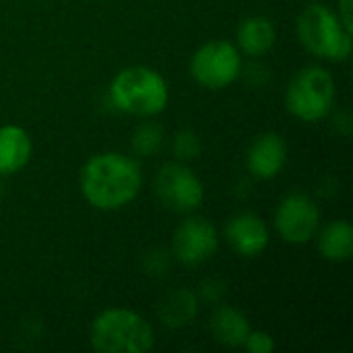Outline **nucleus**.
Returning a JSON list of instances; mask_svg holds the SVG:
<instances>
[{
	"mask_svg": "<svg viewBox=\"0 0 353 353\" xmlns=\"http://www.w3.org/2000/svg\"><path fill=\"white\" fill-rule=\"evenodd\" d=\"M89 341L99 353H147L155 345V331L134 310L108 308L93 319Z\"/></svg>",
	"mask_w": 353,
	"mask_h": 353,
	"instance_id": "obj_3",
	"label": "nucleus"
},
{
	"mask_svg": "<svg viewBox=\"0 0 353 353\" xmlns=\"http://www.w3.org/2000/svg\"><path fill=\"white\" fill-rule=\"evenodd\" d=\"M319 254L331 263H345L353 256V225L347 219H335L321 225L316 236Z\"/></svg>",
	"mask_w": 353,
	"mask_h": 353,
	"instance_id": "obj_15",
	"label": "nucleus"
},
{
	"mask_svg": "<svg viewBox=\"0 0 353 353\" xmlns=\"http://www.w3.org/2000/svg\"><path fill=\"white\" fill-rule=\"evenodd\" d=\"M277 41V29L275 23L265 14H252L246 17L236 31V46L242 54L250 58L267 56Z\"/></svg>",
	"mask_w": 353,
	"mask_h": 353,
	"instance_id": "obj_12",
	"label": "nucleus"
},
{
	"mask_svg": "<svg viewBox=\"0 0 353 353\" xmlns=\"http://www.w3.org/2000/svg\"><path fill=\"white\" fill-rule=\"evenodd\" d=\"M242 347L248 353H271L275 350V339L271 333L261 331V329H250V333L246 335Z\"/></svg>",
	"mask_w": 353,
	"mask_h": 353,
	"instance_id": "obj_19",
	"label": "nucleus"
},
{
	"mask_svg": "<svg viewBox=\"0 0 353 353\" xmlns=\"http://www.w3.org/2000/svg\"><path fill=\"white\" fill-rule=\"evenodd\" d=\"M337 17L345 25V29L353 31V0H337Z\"/></svg>",
	"mask_w": 353,
	"mask_h": 353,
	"instance_id": "obj_21",
	"label": "nucleus"
},
{
	"mask_svg": "<svg viewBox=\"0 0 353 353\" xmlns=\"http://www.w3.org/2000/svg\"><path fill=\"white\" fill-rule=\"evenodd\" d=\"M199 296L196 292L188 290V288H176L172 292H168L165 296H161V300L157 302L155 314L159 319V323L168 329H182L194 323L196 314H199Z\"/></svg>",
	"mask_w": 353,
	"mask_h": 353,
	"instance_id": "obj_13",
	"label": "nucleus"
},
{
	"mask_svg": "<svg viewBox=\"0 0 353 353\" xmlns=\"http://www.w3.org/2000/svg\"><path fill=\"white\" fill-rule=\"evenodd\" d=\"M165 141L163 128L155 122H143L141 126L134 128L130 147L137 157H153L161 151Z\"/></svg>",
	"mask_w": 353,
	"mask_h": 353,
	"instance_id": "obj_17",
	"label": "nucleus"
},
{
	"mask_svg": "<svg viewBox=\"0 0 353 353\" xmlns=\"http://www.w3.org/2000/svg\"><path fill=\"white\" fill-rule=\"evenodd\" d=\"M225 294V283L221 279H205L201 283V290L196 292L199 300H205V302H211V304H217Z\"/></svg>",
	"mask_w": 353,
	"mask_h": 353,
	"instance_id": "obj_20",
	"label": "nucleus"
},
{
	"mask_svg": "<svg viewBox=\"0 0 353 353\" xmlns=\"http://www.w3.org/2000/svg\"><path fill=\"white\" fill-rule=\"evenodd\" d=\"M209 329L217 343L225 347H242L252 327L248 323V316L242 310L228 306V304H219L211 314Z\"/></svg>",
	"mask_w": 353,
	"mask_h": 353,
	"instance_id": "obj_16",
	"label": "nucleus"
},
{
	"mask_svg": "<svg viewBox=\"0 0 353 353\" xmlns=\"http://www.w3.org/2000/svg\"><path fill=\"white\" fill-rule=\"evenodd\" d=\"M190 74L196 85L209 91L225 89L242 74V52L228 39H211L192 54Z\"/></svg>",
	"mask_w": 353,
	"mask_h": 353,
	"instance_id": "obj_6",
	"label": "nucleus"
},
{
	"mask_svg": "<svg viewBox=\"0 0 353 353\" xmlns=\"http://www.w3.org/2000/svg\"><path fill=\"white\" fill-rule=\"evenodd\" d=\"M321 228V209L316 201L304 192L283 196L275 211V230L288 244H308Z\"/></svg>",
	"mask_w": 353,
	"mask_h": 353,
	"instance_id": "obj_8",
	"label": "nucleus"
},
{
	"mask_svg": "<svg viewBox=\"0 0 353 353\" xmlns=\"http://www.w3.org/2000/svg\"><path fill=\"white\" fill-rule=\"evenodd\" d=\"M172 151H174L176 161L190 163V161H194V159L201 155V151H203V141H201V137H199L194 130L184 128V130H180V132L174 137V141H172Z\"/></svg>",
	"mask_w": 353,
	"mask_h": 353,
	"instance_id": "obj_18",
	"label": "nucleus"
},
{
	"mask_svg": "<svg viewBox=\"0 0 353 353\" xmlns=\"http://www.w3.org/2000/svg\"><path fill=\"white\" fill-rule=\"evenodd\" d=\"M0 194H2V186H0Z\"/></svg>",
	"mask_w": 353,
	"mask_h": 353,
	"instance_id": "obj_22",
	"label": "nucleus"
},
{
	"mask_svg": "<svg viewBox=\"0 0 353 353\" xmlns=\"http://www.w3.org/2000/svg\"><path fill=\"white\" fill-rule=\"evenodd\" d=\"M33 153L29 132L17 124L0 126V176H12L21 172Z\"/></svg>",
	"mask_w": 353,
	"mask_h": 353,
	"instance_id": "obj_14",
	"label": "nucleus"
},
{
	"mask_svg": "<svg viewBox=\"0 0 353 353\" xmlns=\"http://www.w3.org/2000/svg\"><path fill=\"white\" fill-rule=\"evenodd\" d=\"M228 246L242 259L261 256L271 242L267 221L256 213H236L228 219L223 230Z\"/></svg>",
	"mask_w": 353,
	"mask_h": 353,
	"instance_id": "obj_10",
	"label": "nucleus"
},
{
	"mask_svg": "<svg viewBox=\"0 0 353 353\" xmlns=\"http://www.w3.org/2000/svg\"><path fill=\"white\" fill-rule=\"evenodd\" d=\"M112 103L137 118H153L170 103V89L165 79L151 66L134 64L122 68L110 85Z\"/></svg>",
	"mask_w": 353,
	"mask_h": 353,
	"instance_id": "obj_2",
	"label": "nucleus"
},
{
	"mask_svg": "<svg viewBox=\"0 0 353 353\" xmlns=\"http://www.w3.org/2000/svg\"><path fill=\"white\" fill-rule=\"evenodd\" d=\"M296 35L302 48L331 62H345L352 56L353 31L345 29L335 10L325 4H308L296 19Z\"/></svg>",
	"mask_w": 353,
	"mask_h": 353,
	"instance_id": "obj_4",
	"label": "nucleus"
},
{
	"mask_svg": "<svg viewBox=\"0 0 353 353\" xmlns=\"http://www.w3.org/2000/svg\"><path fill=\"white\" fill-rule=\"evenodd\" d=\"M219 250V232L205 217L184 219L172 236V254L184 267L209 263Z\"/></svg>",
	"mask_w": 353,
	"mask_h": 353,
	"instance_id": "obj_9",
	"label": "nucleus"
},
{
	"mask_svg": "<svg viewBox=\"0 0 353 353\" xmlns=\"http://www.w3.org/2000/svg\"><path fill=\"white\" fill-rule=\"evenodd\" d=\"M153 190L165 209L180 215L196 211L205 201L203 180L184 161L163 163L153 180Z\"/></svg>",
	"mask_w": 353,
	"mask_h": 353,
	"instance_id": "obj_7",
	"label": "nucleus"
},
{
	"mask_svg": "<svg viewBox=\"0 0 353 353\" xmlns=\"http://www.w3.org/2000/svg\"><path fill=\"white\" fill-rule=\"evenodd\" d=\"M288 163V143L279 132H263L246 151V170L256 180L277 178Z\"/></svg>",
	"mask_w": 353,
	"mask_h": 353,
	"instance_id": "obj_11",
	"label": "nucleus"
},
{
	"mask_svg": "<svg viewBox=\"0 0 353 353\" xmlns=\"http://www.w3.org/2000/svg\"><path fill=\"white\" fill-rule=\"evenodd\" d=\"M83 199L99 211H118L130 205L143 188L141 163L124 153L91 155L79 174Z\"/></svg>",
	"mask_w": 353,
	"mask_h": 353,
	"instance_id": "obj_1",
	"label": "nucleus"
},
{
	"mask_svg": "<svg viewBox=\"0 0 353 353\" xmlns=\"http://www.w3.org/2000/svg\"><path fill=\"white\" fill-rule=\"evenodd\" d=\"M335 93V79L327 68L306 66L290 81L285 91V108L302 122H319L331 114Z\"/></svg>",
	"mask_w": 353,
	"mask_h": 353,
	"instance_id": "obj_5",
	"label": "nucleus"
}]
</instances>
